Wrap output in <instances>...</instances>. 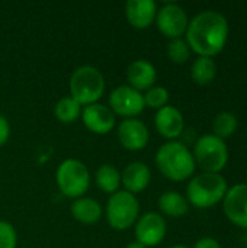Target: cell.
Returning a JSON list of instances; mask_svg holds the SVG:
<instances>
[{
  "label": "cell",
  "instance_id": "6da1fadb",
  "mask_svg": "<svg viewBox=\"0 0 247 248\" xmlns=\"http://www.w3.org/2000/svg\"><path fill=\"white\" fill-rule=\"evenodd\" d=\"M229 22L224 15L215 10L198 13L188 23L186 42L198 57H215L220 54L229 39Z\"/></svg>",
  "mask_w": 247,
  "mask_h": 248
},
{
  "label": "cell",
  "instance_id": "7a4b0ae2",
  "mask_svg": "<svg viewBox=\"0 0 247 248\" xmlns=\"http://www.w3.org/2000/svg\"><path fill=\"white\" fill-rule=\"evenodd\" d=\"M156 166L172 182H183L192 177L197 167L192 153L179 141H169L157 150Z\"/></svg>",
  "mask_w": 247,
  "mask_h": 248
},
{
  "label": "cell",
  "instance_id": "3957f363",
  "mask_svg": "<svg viewBox=\"0 0 247 248\" xmlns=\"http://www.w3.org/2000/svg\"><path fill=\"white\" fill-rule=\"evenodd\" d=\"M227 190V182L220 173L204 171L191 179L186 187V201L195 208L205 209L223 201Z\"/></svg>",
  "mask_w": 247,
  "mask_h": 248
},
{
  "label": "cell",
  "instance_id": "277c9868",
  "mask_svg": "<svg viewBox=\"0 0 247 248\" xmlns=\"http://www.w3.org/2000/svg\"><path fill=\"white\" fill-rule=\"evenodd\" d=\"M70 97H73L79 105L89 106L98 103L105 92L103 74L93 65L77 67L68 83Z\"/></svg>",
  "mask_w": 247,
  "mask_h": 248
},
{
  "label": "cell",
  "instance_id": "5b68a950",
  "mask_svg": "<svg viewBox=\"0 0 247 248\" xmlns=\"http://www.w3.org/2000/svg\"><path fill=\"white\" fill-rule=\"evenodd\" d=\"M55 182L60 192L70 199L83 198L90 186V173L83 161L67 158L57 167Z\"/></svg>",
  "mask_w": 247,
  "mask_h": 248
},
{
  "label": "cell",
  "instance_id": "8992f818",
  "mask_svg": "<svg viewBox=\"0 0 247 248\" xmlns=\"http://www.w3.org/2000/svg\"><path fill=\"white\" fill-rule=\"evenodd\" d=\"M194 160L205 173H220L229 163V148L224 140L214 134L199 137L194 147Z\"/></svg>",
  "mask_w": 247,
  "mask_h": 248
},
{
  "label": "cell",
  "instance_id": "52a82bcc",
  "mask_svg": "<svg viewBox=\"0 0 247 248\" xmlns=\"http://www.w3.org/2000/svg\"><path fill=\"white\" fill-rule=\"evenodd\" d=\"M140 215V203L135 195L127 190H118L108 199L106 219L111 228L125 231L132 227Z\"/></svg>",
  "mask_w": 247,
  "mask_h": 248
},
{
  "label": "cell",
  "instance_id": "ba28073f",
  "mask_svg": "<svg viewBox=\"0 0 247 248\" xmlns=\"http://www.w3.org/2000/svg\"><path fill=\"white\" fill-rule=\"evenodd\" d=\"M109 108L115 113V116L118 115L125 119H130L140 115L144 110L146 105H144L143 93L125 84V86H118L111 92Z\"/></svg>",
  "mask_w": 247,
  "mask_h": 248
},
{
  "label": "cell",
  "instance_id": "9c48e42d",
  "mask_svg": "<svg viewBox=\"0 0 247 248\" xmlns=\"http://www.w3.org/2000/svg\"><path fill=\"white\" fill-rule=\"evenodd\" d=\"M154 22L165 36L170 39H178L186 32L189 19L182 6L176 3H167L157 10Z\"/></svg>",
  "mask_w": 247,
  "mask_h": 248
},
{
  "label": "cell",
  "instance_id": "30bf717a",
  "mask_svg": "<svg viewBox=\"0 0 247 248\" xmlns=\"http://www.w3.org/2000/svg\"><path fill=\"white\" fill-rule=\"evenodd\" d=\"M167 225L157 212H147L135 222V241L144 247H156L166 237Z\"/></svg>",
  "mask_w": 247,
  "mask_h": 248
},
{
  "label": "cell",
  "instance_id": "8fae6325",
  "mask_svg": "<svg viewBox=\"0 0 247 248\" xmlns=\"http://www.w3.org/2000/svg\"><path fill=\"white\" fill-rule=\"evenodd\" d=\"M223 209L231 224L247 230V185H234L227 190Z\"/></svg>",
  "mask_w": 247,
  "mask_h": 248
},
{
  "label": "cell",
  "instance_id": "7c38bea8",
  "mask_svg": "<svg viewBox=\"0 0 247 248\" xmlns=\"http://www.w3.org/2000/svg\"><path fill=\"white\" fill-rule=\"evenodd\" d=\"M84 126L98 135L109 134L116 124L115 113L111 110L109 106L102 103H93L89 106H84L82 110V116Z\"/></svg>",
  "mask_w": 247,
  "mask_h": 248
},
{
  "label": "cell",
  "instance_id": "4fadbf2b",
  "mask_svg": "<svg viewBox=\"0 0 247 248\" xmlns=\"http://www.w3.org/2000/svg\"><path fill=\"white\" fill-rule=\"evenodd\" d=\"M118 140L125 150L140 151L148 144L150 132L144 122L137 118H130L118 125Z\"/></svg>",
  "mask_w": 247,
  "mask_h": 248
},
{
  "label": "cell",
  "instance_id": "5bb4252c",
  "mask_svg": "<svg viewBox=\"0 0 247 248\" xmlns=\"http://www.w3.org/2000/svg\"><path fill=\"white\" fill-rule=\"evenodd\" d=\"M154 126L162 137L173 141L183 132L185 119L179 109L167 105L157 110L154 116Z\"/></svg>",
  "mask_w": 247,
  "mask_h": 248
},
{
  "label": "cell",
  "instance_id": "9a60e30c",
  "mask_svg": "<svg viewBox=\"0 0 247 248\" xmlns=\"http://www.w3.org/2000/svg\"><path fill=\"white\" fill-rule=\"evenodd\" d=\"M157 4L153 0H128L125 3L127 22L135 29H146L156 20Z\"/></svg>",
  "mask_w": 247,
  "mask_h": 248
},
{
  "label": "cell",
  "instance_id": "2e32d148",
  "mask_svg": "<svg viewBox=\"0 0 247 248\" xmlns=\"http://www.w3.org/2000/svg\"><path fill=\"white\" fill-rule=\"evenodd\" d=\"M156 78H157L156 67L147 60H135L127 68L128 86L138 92L143 90L147 92L148 89H151L153 84L156 83Z\"/></svg>",
  "mask_w": 247,
  "mask_h": 248
},
{
  "label": "cell",
  "instance_id": "e0dca14e",
  "mask_svg": "<svg viewBox=\"0 0 247 248\" xmlns=\"http://www.w3.org/2000/svg\"><path fill=\"white\" fill-rule=\"evenodd\" d=\"M150 182H151V171L141 161L130 163L121 173V185L125 187L127 192L132 195L144 192L148 187Z\"/></svg>",
  "mask_w": 247,
  "mask_h": 248
},
{
  "label": "cell",
  "instance_id": "ac0fdd59",
  "mask_svg": "<svg viewBox=\"0 0 247 248\" xmlns=\"http://www.w3.org/2000/svg\"><path fill=\"white\" fill-rule=\"evenodd\" d=\"M71 215L73 218L84 225H93L99 222L102 218V206L92 198H79L71 203Z\"/></svg>",
  "mask_w": 247,
  "mask_h": 248
},
{
  "label": "cell",
  "instance_id": "d6986e66",
  "mask_svg": "<svg viewBox=\"0 0 247 248\" xmlns=\"http://www.w3.org/2000/svg\"><path fill=\"white\" fill-rule=\"evenodd\" d=\"M159 209L172 218H181L188 214L189 203L185 196H182L178 192H165L159 198Z\"/></svg>",
  "mask_w": 247,
  "mask_h": 248
},
{
  "label": "cell",
  "instance_id": "ffe728a7",
  "mask_svg": "<svg viewBox=\"0 0 247 248\" xmlns=\"http://www.w3.org/2000/svg\"><path fill=\"white\" fill-rule=\"evenodd\" d=\"M95 180L99 190L114 195L121 186V171H118V169L112 164H102L95 174Z\"/></svg>",
  "mask_w": 247,
  "mask_h": 248
},
{
  "label": "cell",
  "instance_id": "44dd1931",
  "mask_svg": "<svg viewBox=\"0 0 247 248\" xmlns=\"http://www.w3.org/2000/svg\"><path fill=\"white\" fill-rule=\"evenodd\" d=\"M217 76V64L210 57H198L191 67V77L199 86H208Z\"/></svg>",
  "mask_w": 247,
  "mask_h": 248
},
{
  "label": "cell",
  "instance_id": "7402d4cb",
  "mask_svg": "<svg viewBox=\"0 0 247 248\" xmlns=\"http://www.w3.org/2000/svg\"><path fill=\"white\" fill-rule=\"evenodd\" d=\"M82 110H83V106L79 105L73 97L67 96L57 102L54 108V115L57 121L63 124H71L82 116Z\"/></svg>",
  "mask_w": 247,
  "mask_h": 248
},
{
  "label": "cell",
  "instance_id": "603a6c76",
  "mask_svg": "<svg viewBox=\"0 0 247 248\" xmlns=\"http://www.w3.org/2000/svg\"><path fill=\"white\" fill-rule=\"evenodd\" d=\"M237 125H239V121L236 118L234 113L231 112H220L214 122H213V131H214V135L221 138V140H226L229 137H231L236 129H237Z\"/></svg>",
  "mask_w": 247,
  "mask_h": 248
},
{
  "label": "cell",
  "instance_id": "cb8c5ba5",
  "mask_svg": "<svg viewBox=\"0 0 247 248\" xmlns=\"http://www.w3.org/2000/svg\"><path fill=\"white\" fill-rule=\"evenodd\" d=\"M167 57L170 58V61L176 64L186 62L191 57V48L188 42L182 38L170 39V42L167 44Z\"/></svg>",
  "mask_w": 247,
  "mask_h": 248
},
{
  "label": "cell",
  "instance_id": "d4e9b609",
  "mask_svg": "<svg viewBox=\"0 0 247 248\" xmlns=\"http://www.w3.org/2000/svg\"><path fill=\"white\" fill-rule=\"evenodd\" d=\"M144 105L146 108H151V109H162L165 106H167L169 102V92L167 89L162 87V86H153L151 89H148L144 94Z\"/></svg>",
  "mask_w": 247,
  "mask_h": 248
},
{
  "label": "cell",
  "instance_id": "484cf974",
  "mask_svg": "<svg viewBox=\"0 0 247 248\" xmlns=\"http://www.w3.org/2000/svg\"><path fill=\"white\" fill-rule=\"evenodd\" d=\"M17 235L15 228L6 222L0 221V248H16Z\"/></svg>",
  "mask_w": 247,
  "mask_h": 248
},
{
  "label": "cell",
  "instance_id": "4316f807",
  "mask_svg": "<svg viewBox=\"0 0 247 248\" xmlns=\"http://www.w3.org/2000/svg\"><path fill=\"white\" fill-rule=\"evenodd\" d=\"M9 137H10V125L7 119L0 113V147L7 142Z\"/></svg>",
  "mask_w": 247,
  "mask_h": 248
},
{
  "label": "cell",
  "instance_id": "83f0119b",
  "mask_svg": "<svg viewBox=\"0 0 247 248\" xmlns=\"http://www.w3.org/2000/svg\"><path fill=\"white\" fill-rule=\"evenodd\" d=\"M194 248H221L220 243L215 240V238H211V237H205V238H201L195 243Z\"/></svg>",
  "mask_w": 247,
  "mask_h": 248
},
{
  "label": "cell",
  "instance_id": "f1b7e54d",
  "mask_svg": "<svg viewBox=\"0 0 247 248\" xmlns=\"http://www.w3.org/2000/svg\"><path fill=\"white\" fill-rule=\"evenodd\" d=\"M125 248H146L143 244H140L138 241H132V243H130L128 246Z\"/></svg>",
  "mask_w": 247,
  "mask_h": 248
},
{
  "label": "cell",
  "instance_id": "f546056e",
  "mask_svg": "<svg viewBox=\"0 0 247 248\" xmlns=\"http://www.w3.org/2000/svg\"><path fill=\"white\" fill-rule=\"evenodd\" d=\"M170 248H189V247H186V246H173V247H170Z\"/></svg>",
  "mask_w": 247,
  "mask_h": 248
},
{
  "label": "cell",
  "instance_id": "4dcf8cb0",
  "mask_svg": "<svg viewBox=\"0 0 247 248\" xmlns=\"http://www.w3.org/2000/svg\"><path fill=\"white\" fill-rule=\"evenodd\" d=\"M246 179H247V173H246ZM246 185H247V183H246Z\"/></svg>",
  "mask_w": 247,
  "mask_h": 248
}]
</instances>
